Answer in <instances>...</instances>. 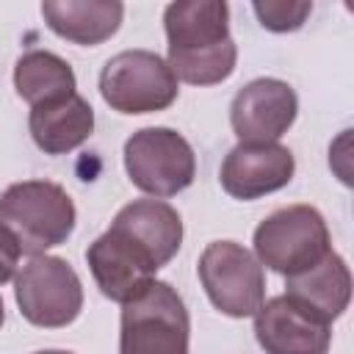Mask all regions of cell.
I'll return each instance as SVG.
<instances>
[{
    "label": "cell",
    "instance_id": "6",
    "mask_svg": "<svg viewBox=\"0 0 354 354\" xmlns=\"http://www.w3.org/2000/svg\"><path fill=\"white\" fill-rule=\"evenodd\" d=\"M100 94L116 113L138 116L166 111L180 88L169 64L152 50H122L100 72Z\"/></svg>",
    "mask_w": 354,
    "mask_h": 354
},
{
    "label": "cell",
    "instance_id": "15",
    "mask_svg": "<svg viewBox=\"0 0 354 354\" xmlns=\"http://www.w3.org/2000/svg\"><path fill=\"white\" fill-rule=\"evenodd\" d=\"M285 296L301 301L304 307H310L313 313H318L324 321L332 324L348 307L351 271H348L346 260L335 249H329L321 263L285 279Z\"/></svg>",
    "mask_w": 354,
    "mask_h": 354
},
{
    "label": "cell",
    "instance_id": "19",
    "mask_svg": "<svg viewBox=\"0 0 354 354\" xmlns=\"http://www.w3.org/2000/svg\"><path fill=\"white\" fill-rule=\"evenodd\" d=\"M19 254H22V252H19V246H17V241L11 238V232L0 227V285L17 277V266H19Z\"/></svg>",
    "mask_w": 354,
    "mask_h": 354
},
{
    "label": "cell",
    "instance_id": "8",
    "mask_svg": "<svg viewBox=\"0 0 354 354\" xmlns=\"http://www.w3.org/2000/svg\"><path fill=\"white\" fill-rule=\"evenodd\" d=\"M14 296L22 318L44 329L69 326L83 310V282L77 271L53 254H36L19 268Z\"/></svg>",
    "mask_w": 354,
    "mask_h": 354
},
{
    "label": "cell",
    "instance_id": "17",
    "mask_svg": "<svg viewBox=\"0 0 354 354\" xmlns=\"http://www.w3.org/2000/svg\"><path fill=\"white\" fill-rule=\"evenodd\" d=\"M14 88L33 108L39 102L75 94L77 80L69 61L61 55L50 50H28L14 64Z\"/></svg>",
    "mask_w": 354,
    "mask_h": 354
},
{
    "label": "cell",
    "instance_id": "13",
    "mask_svg": "<svg viewBox=\"0 0 354 354\" xmlns=\"http://www.w3.org/2000/svg\"><path fill=\"white\" fill-rule=\"evenodd\" d=\"M28 130L44 155H66L94 133V108L77 91L30 108Z\"/></svg>",
    "mask_w": 354,
    "mask_h": 354
},
{
    "label": "cell",
    "instance_id": "4",
    "mask_svg": "<svg viewBox=\"0 0 354 354\" xmlns=\"http://www.w3.org/2000/svg\"><path fill=\"white\" fill-rule=\"evenodd\" d=\"M254 257L260 266L288 277H296L332 249L329 227L313 205H288L266 216L254 230Z\"/></svg>",
    "mask_w": 354,
    "mask_h": 354
},
{
    "label": "cell",
    "instance_id": "9",
    "mask_svg": "<svg viewBox=\"0 0 354 354\" xmlns=\"http://www.w3.org/2000/svg\"><path fill=\"white\" fill-rule=\"evenodd\" d=\"M88 271L100 293L116 304L136 299L166 263L127 227L111 221V227L86 249Z\"/></svg>",
    "mask_w": 354,
    "mask_h": 354
},
{
    "label": "cell",
    "instance_id": "12",
    "mask_svg": "<svg viewBox=\"0 0 354 354\" xmlns=\"http://www.w3.org/2000/svg\"><path fill=\"white\" fill-rule=\"evenodd\" d=\"M296 91L279 77L252 80L230 102V124L238 141H279L296 122Z\"/></svg>",
    "mask_w": 354,
    "mask_h": 354
},
{
    "label": "cell",
    "instance_id": "11",
    "mask_svg": "<svg viewBox=\"0 0 354 354\" xmlns=\"http://www.w3.org/2000/svg\"><path fill=\"white\" fill-rule=\"evenodd\" d=\"M296 158L279 141H238L221 160V188L232 199H260L293 180Z\"/></svg>",
    "mask_w": 354,
    "mask_h": 354
},
{
    "label": "cell",
    "instance_id": "21",
    "mask_svg": "<svg viewBox=\"0 0 354 354\" xmlns=\"http://www.w3.org/2000/svg\"><path fill=\"white\" fill-rule=\"evenodd\" d=\"M3 321H6V307H3V299H0V326H3Z\"/></svg>",
    "mask_w": 354,
    "mask_h": 354
},
{
    "label": "cell",
    "instance_id": "16",
    "mask_svg": "<svg viewBox=\"0 0 354 354\" xmlns=\"http://www.w3.org/2000/svg\"><path fill=\"white\" fill-rule=\"evenodd\" d=\"M116 224L138 235L163 263H169L183 243V218L163 199H133L116 216Z\"/></svg>",
    "mask_w": 354,
    "mask_h": 354
},
{
    "label": "cell",
    "instance_id": "10",
    "mask_svg": "<svg viewBox=\"0 0 354 354\" xmlns=\"http://www.w3.org/2000/svg\"><path fill=\"white\" fill-rule=\"evenodd\" d=\"M252 318L266 354H329L332 324L285 293L263 301Z\"/></svg>",
    "mask_w": 354,
    "mask_h": 354
},
{
    "label": "cell",
    "instance_id": "1",
    "mask_svg": "<svg viewBox=\"0 0 354 354\" xmlns=\"http://www.w3.org/2000/svg\"><path fill=\"white\" fill-rule=\"evenodd\" d=\"M166 64L191 86H216L235 72L238 47L230 36V6L224 0H177L163 11Z\"/></svg>",
    "mask_w": 354,
    "mask_h": 354
},
{
    "label": "cell",
    "instance_id": "20",
    "mask_svg": "<svg viewBox=\"0 0 354 354\" xmlns=\"http://www.w3.org/2000/svg\"><path fill=\"white\" fill-rule=\"evenodd\" d=\"M36 354H72V351H61V348H44V351H36Z\"/></svg>",
    "mask_w": 354,
    "mask_h": 354
},
{
    "label": "cell",
    "instance_id": "3",
    "mask_svg": "<svg viewBox=\"0 0 354 354\" xmlns=\"http://www.w3.org/2000/svg\"><path fill=\"white\" fill-rule=\"evenodd\" d=\"M191 318L183 296L152 279L136 299L122 304L119 354H188Z\"/></svg>",
    "mask_w": 354,
    "mask_h": 354
},
{
    "label": "cell",
    "instance_id": "7",
    "mask_svg": "<svg viewBox=\"0 0 354 354\" xmlns=\"http://www.w3.org/2000/svg\"><path fill=\"white\" fill-rule=\"evenodd\" d=\"M210 304L230 318H249L266 301V271L260 260L235 241H213L196 263Z\"/></svg>",
    "mask_w": 354,
    "mask_h": 354
},
{
    "label": "cell",
    "instance_id": "5",
    "mask_svg": "<svg viewBox=\"0 0 354 354\" xmlns=\"http://www.w3.org/2000/svg\"><path fill=\"white\" fill-rule=\"evenodd\" d=\"M124 171L138 191L152 199H169L194 183L196 155L177 130L144 127L124 141Z\"/></svg>",
    "mask_w": 354,
    "mask_h": 354
},
{
    "label": "cell",
    "instance_id": "14",
    "mask_svg": "<svg viewBox=\"0 0 354 354\" xmlns=\"http://www.w3.org/2000/svg\"><path fill=\"white\" fill-rule=\"evenodd\" d=\"M41 17L55 36L80 47H97L119 30L124 6L119 0H44Z\"/></svg>",
    "mask_w": 354,
    "mask_h": 354
},
{
    "label": "cell",
    "instance_id": "2",
    "mask_svg": "<svg viewBox=\"0 0 354 354\" xmlns=\"http://www.w3.org/2000/svg\"><path fill=\"white\" fill-rule=\"evenodd\" d=\"M75 218V202L58 183L22 180L0 194V227L30 257L61 246L72 235Z\"/></svg>",
    "mask_w": 354,
    "mask_h": 354
},
{
    "label": "cell",
    "instance_id": "18",
    "mask_svg": "<svg viewBox=\"0 0 354 354\" xmlns=\"http://www.w3.org/2000/svg\"><path fill=\"white\" fill-rule=\"evenodd\" d=\"M252 11L266 30L290 33L304 25V19L313 11V3L310 0H266V3L257 0L252 3Z\"/></svg>",
    "mask_w": 354,
    "mask_h": 354
}]
</instances>
